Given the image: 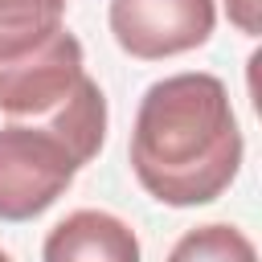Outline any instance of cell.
Here are the masks:
<instances>
[{"label": "cell", "mask_w": 262, "mask_h": 262, "mask_svg": "<svg viewBox=\"0 0 262 262\" xmlns=\"http://www.w3.org/2000/svg\"><path fill=\"white\" fill-rule=\"evenodd\" d=\"M0 262H12V258H8V254H4V250H0Z\"/></svg>", "instance_id": "cell-9"}, {"label": "cell", "mask_w": 262, "mask_h": 262, "mask_svg": "<svg viewBox=\"0 0 262 262\" xmlns=\"http://www.w3.org/2000/svg\"><path fill=\"white\" fill-rule=\"evenodd\" d=\"M66 29V0H0V66Z\"/></svg>", "instance_id": "cell-6"}, {"label": "cell", "mask_w": 262, "mask_h": 262, "mask_svg": "<svg viewBox=\"0 0 262 262\" xmlns=\"http://www.w3.org/2000/svg\"><path fill=\"white\" fill-rule=\"evenodd\" d=\"M242 127L217 74L184 70L143 90L131 127V172L172 209L217 201L242 168Z\"/></svg>", "instance_id": "cell-1"}, {"label": "cell", "mask_w": 262, "mask_h": 262, "mask_svg": "<svg viewBox=\"0 0 262 262\" xmlns=\"http://www.w3.org/2000/svg\"><path fill=\"white\" fill-rule=\"evenodd\" d=\"M225 12H229V20L246 33V37H258V29H262V0H225Z\"/></svg>", "instance_id": "cell-8"}, {"label": "cell", "mask_w": 262, "mask_h": 262, "mask_svg": "<svg viewBox=\"0 0 262 262\" xmlns=\"http://www.w3.org/2000/svg\"><path fill=\"white\" fill-rule=\"evenodd\" d=\"M41 262H143V250L123 217L106 209H74L45 233Z\"/></svg>", "instance_id": "cell-5"}, {"label": "cell", "mask_w": 262, "mask_h": 262, "mask_svg": "<svg viewBox=\"0 0 262 262\" xmlns=\"http://www.w3.org/2000/svg\"><path fill=\"white\" fill-rule=\"evenodd\" d=\"M106 25L123 53L139 61H164L213 37L217 0H111Z\"/></svg>", "instance_id": "cell-3"}, {"label": "cell", "mask_w": 262, "mask_h": 262, "mask_svg": "<svg viewBox=\"0 0 262 262\" xmlns=\"http://www.w3.org/2000/svg\"><path fill=\"white\" fill-rule=\"evenodd\" d=\"M106 143V94L94 78L49 119H8L0 127V221H33Z\"/></svg>", "instance_id": "cell-2"}, {"label": "cell", "mask_w": 262, "mask_h": 262, "mask_svg": "<svg viewBox=\"0 0 262 262\" xmlns=\"http://www.w3.org/2000/svg\"><path fill=\"white\" fill-rule=\"evenodd\" d=\"M168 262H258V250L237 225L209 221V225L188 229L168 250Z\"/></svg>", "instance_id": "cell-7"}, {"label": "cell", "mask_w": 262, "mask_h": 262, "mask_svg": "<svg viewBox=\"0 0 262 262\" xmlns=\"http://www.w3.org/2000/svg\"><path fill=\"white\" fill-rule=\"evenodd\" d=\"M82 41L70 29H57L33 53L0 66V115L8 119H49L61 111L86 82Z\"/></svg>", "instance_id": "cell-4"}]
</instances>
